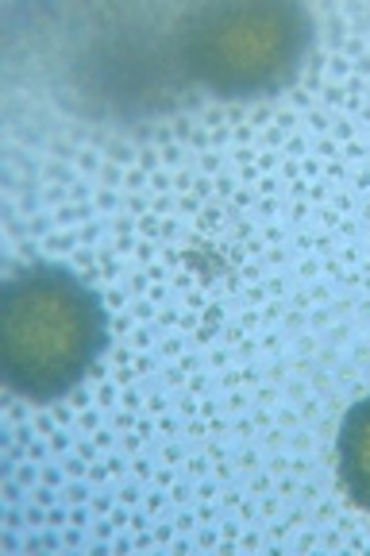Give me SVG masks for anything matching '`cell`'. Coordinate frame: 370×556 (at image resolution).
<instances>
[{
	"mask_svg": "<svg viewBox=\"0 0 370 556\" xmlns=\"http://www.w3.org/2000/svg\"><path fill=\"white\" fill-rule=\"evenodd\" d=\"M109 348V309L86 278L51 260L12 270L0 298L4 382L27 402H59Z\"/></svg>",
	"mask_w": 370,
	"mask_h": 556,
	"instance_id": "6da1fadb",
	"label": "cell"
},
{
	"mask_svg": "<svg viewBox=\"0 0 370 556\" xmlns=\"http://www.w3.org/2000/svg\"><path fill=\"white\" fill-rule=\"evenodd\" d=\"M309 39L312 24L297 4H205L181 24L178 62L197 86L220 97H270L302 70Z\"/></svg>",
	"mask_w": 370,
	"mask_h": 556,
	"instance_id": "7a4b0ae2",
	"label": "cell"
},
{
	"mask_svg": "<svg viewBox=\"0 0 370 556\" xmlns=\"http://www.w3.org/2000/svg\"><path fill=\"white\" fill-rule=\"evenodd\" d=\"M336 468L352 503L370 510V394L347 409L344 426H340Z\"/></svg>",
	"mask_w": 370,
	"mask_h": 556,
	"instance_id": "3957f363",
	"label": "cell"
}]
</instances>
